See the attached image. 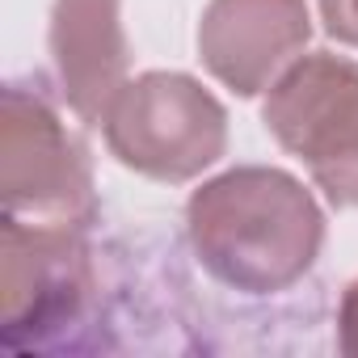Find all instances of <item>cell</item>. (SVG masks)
Instances as JSON below:
<instances>
[{"mask_svg": "<svg viewBox=\"0 0 358 358\" xmlns=\"http://www.w3.org/2000/svg\"><path fill=\"white\" fill-rule=\"evenodd\" d=\"M186 232L215 282L241 295H278L316 266L324 211L287 169L236 164L190 194Z\"/></svg>", "mask_w": 358, "mask_h": 358, "instance_id": "1", "label": "cell"}, {"mask_svg": "<svg viewBox=\"0 0 358 358\" xmlns=\"http://www.w3.org/2000/svg\"><path fill=\"white\" fill-rule=\"evenodd\" d=\"M0 199L5 220L26 228L85 232L97 220L89 148L43 93L22 85H5L0 101Z\"/></svg>", "mask_w": 358, "mask_h": 358, "instance_id": "2", "label": "cell"}, {"mask_svg": "<svg viewBox=\"0 0 358 358\" xmlns=\"http://www.w3.org/2000/svg\"><path fill=\"white\" fill-rule=\"evenodd\" d=\"M101 127L118 164L169 186L194 182L228 152V110L186 72L127 80Z\"/></svg>", "mask_w": 358, "mask_h": 358, "instance_id": "3", "label": "cell"}, {"mask_svg": "<svg viewBox=\"0 0 358 358\" xmlns=\"http://www.w3.org/2000/svg\"><path fill=\"white\" fill-rule=\"evenodd\" d=\"M262 122L291 152L316 190L337 207H358V64L333 51L299 55L262 101Z\"/></svg>", "mask_w": 358, "mask_h": 358, "instance_id": "4", "label": "cell"}, {"mask_svg": "<svg viewBox=\"0 0 358 358\" xmlns=\"http://www.w3.org/2000/svg\"><path fill=\"white\" fill-rule=\"evenodd\" d=\"M97 274L80 232L5 220L0 316L13 350H85Z\"/></svg>", "mask_w": 358, "mask_h": 358, "instance_id": "5", "label": "cell"}, {"mask_svg": "<svg viewBox=\"0 0 358 358\" xmlns=\"http://www.w3.org/2000/svg\"><path fill=\"white\" fill-rule=\"evenodd\" d=\"M308 38L303 0H207L199 59L236 97H257L303 55Z\"/></svg>", "mask_w": 358, "mask_h": 358, "instance_id": "6", "label": "cell"}, {"mask_svg": "<svg viewBox=\"0 0 358 358\" xmlns=\"http://www.w3.org/2000/svg\"><path fill=\"white\" fill-rule=\"evenodd\" d=\"M51 59L68 110L85 127H101L114 97L127 85V64H131L122 0H55Z\"/></svg>", "mask_w": 358, "mask_h": 358, "instance_id": "7", "label": "cell"}, {"mask_svg": "<svg viewBox=\"0 0 358 358\" xmlns=\"http://www.w3.org/2000/svg\"><path fill=\"white\" fill-rule=\"evenodd\" d=\"M320 22L329 38L358 51V0H320Z\"/></svg>", "mask_w": 358, "mask_h": 358, "instance_id": "8", "label": "cell"}, {"mask_svg": "<svg viewBox=\"0 0 358 358\" xmlns=\"http://www.w3.org/2000/svg\"><path fill=\"white\" fill-rule=\"evenodd\" d=\"M337 345L341 354L358 358V278L341 291V303H337Z\"/></svg>", "mask_w": 358, "mask_h": 358, "instance_id": "9", "label": "cell"}]
</instances>
